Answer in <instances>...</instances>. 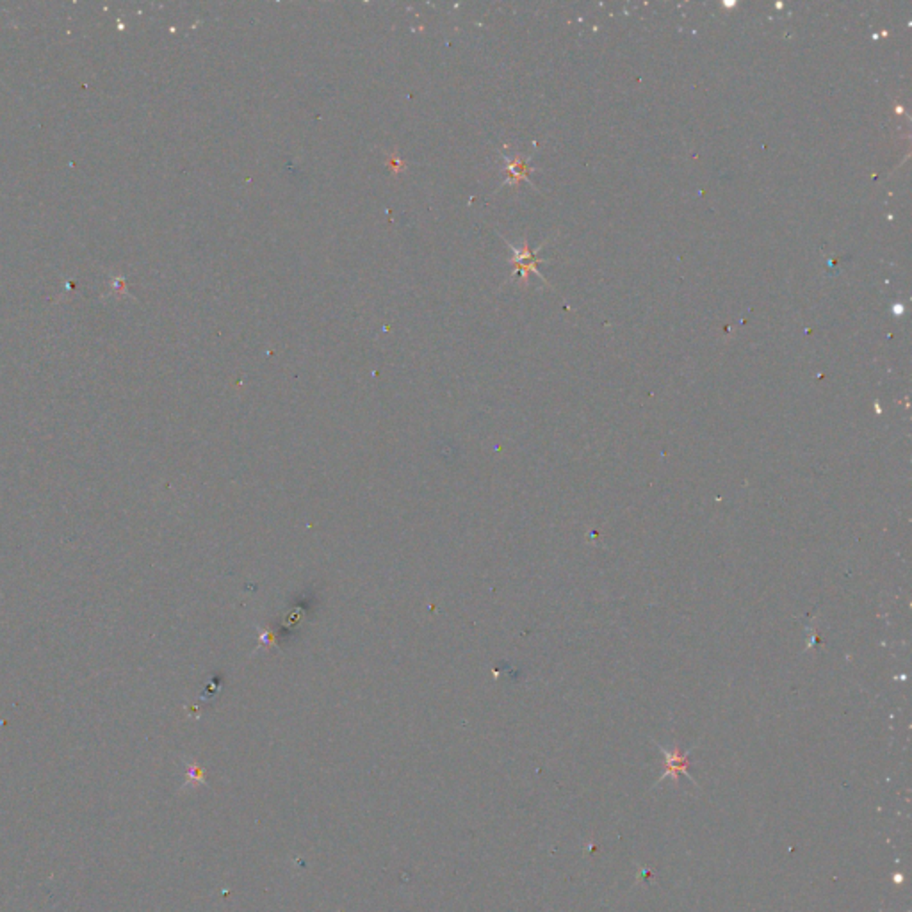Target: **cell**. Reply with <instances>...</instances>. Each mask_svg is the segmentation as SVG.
<instances>
[{
  "label": "cell",
  "mask_w": 912,
  "mask_h": 912,
  "mask_svg": "<svg viewBox=\"0 0 912 912\" xmlns=\"http://www.w3.org/2000/svg\"><path fill=\"white\" fill-rule=\"evenodd\" d=\"M508 246H510L511 250H513V254H515L513 255V264H515V269H517L515 273H517L518 276L526 279V276H528V273H536V275H540V273L536 271V262H538V259H536V251H529L528 244H526V243H524V246H522V250H518V248L511 246L510 243H508Z\"/></svg>",
  "instance_id": "6da1fadb"
},
{
  "label": "cell",
  "mask_w": 912,
  "mask_h": 912,
  "mask_svg": "<svg viewBox=\"0 0 912 912\" xmlns=\"http://www.w3.org/2000/svg\"><path fill=\"white\" fill-rule=\"evenodd\" d=\"M529 171L531 169L521 157L506 159V180H504V184H518L524 179L528 180Z\"/></svg>",
  "instance_id": "7a4b0ae2"
},
{
  "label": "cell",
  "mask_w": 912,
  "mask_h": 912,
  "mask_svg": "<svg viewBox=\"0 0 912 912\" xmlns=\"http://www.w3.org/2000/svg\"><path fill=\"white\" fill-rule=\"evenodd\" d=\"M387 166H389V169H392V173H399V171H401L403 166H405V162L399 161L398 155L392 154V155H389Z\"/></svg>",
  "instance_id": "3957f363"
}]
</instances>
